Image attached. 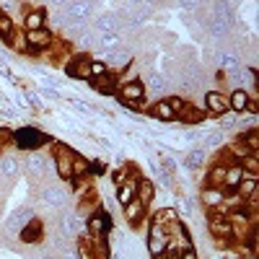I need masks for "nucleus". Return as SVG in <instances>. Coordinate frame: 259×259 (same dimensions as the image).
<instances>
[{
    "mask_svg": "<svg viewBox=\"0 0 259 259\" xmlns=\"http://www.w3.org/2000/svg\"><path fill=\"white\" fill-rule=\"evenodd\" d=\"M11 143L18 148V150H39L41 143H50V138L45 133H39L36 127H16L11 133Z\"/></svg>",
    "mask_w": 259,
    "mask_h": 259,
    "instance_id": "nucleus-1",
    "label": "nucleus"
},
{
    "mask_svg": "<svg viewBox=\"0 0 259 259\" xmlns=\"http://www.w3.org/2000/svg\"><path fill=\"white\" fill-rule=\"evenodd\" d=\"M26 36V45H29V52L26 55H47L52 47H55V34L47 29V26H41V29H34V31H24Z\"/></svg>",
    "mask_w": 259,
    "mask_h": 259,
    "instance_id": "nucleus-2",
    "label": "nucleus"
},
{
    "mask_svg": "<svg viewBox=\"0 0 259 259\" xmlns=\"http://www.w3.org/2000/svg\"><path fill=\"white\" fill-rule=\"evenodd\" d=\"M26 171H29V177L31 179H50L55 174V168H52V161L41 153V150H29V158H26Z\"/></svg>",
    "mask_w": 259,
    "mask_h": 259,
    "instance_id": "nucleus-3",
    "label": "nucleus"
},
{
    "mask_svg": "<svg viewBox=\"0 0 259 259\" xmlns=\"http://www.w3.org/2000/svg\"><path fill=\"white\" fill-rule=\"evenodd\" d=\"M166 246H168V231H166V226L150 223V228H148V251H150V256L166 254Z\"/></svg>",
    "mask_w": 259,
    "mask_h": 259,
    "instance_id": "nucleus-4",
    "label": "nucleus"
},
{
    "mask_svg": "<svg viewBox=\"0 0 259 259\" xmlns=\"http://www.w3.org/2000/svg\"><path fill=\"white\" fill-rule=\"evenodd\" d=\"M73 150L70 148H57L55 150V158H52V166H55V174L62 179V182H68V179H73Z\"/></svg>",
    "mask_w": 259,
    "mask_h": 259,
    "instance_id": "nucleus-5",
    "label": "nucleus"
},
{
    "mask_svg": "<svg viewBox=\"0 0 259 259\" xmlns=\"http://www.w3.org/2000/svg\"><path fill=\"white\" fill-rule=\"evenodd\" d=\"M39 202L45 207H50V210H60V207L68 205V189L65 187H47L39 194Z\"/></svg>",
    "mask_w": 259,
    "mask_h": 259,
    "instance_id": "nucleus-6",
    "label": "nucleus"
},
{
    "mask_svg": "<svg viewBox=\"0 0 259 259\" xmlns=\"http://www.w3.org/2000/svg\"><path fill=\"white\" fill-rule=\"evenodd\" d=\"M89 62H91V55L85 52H78L68 60V65H65V70H68L70 78L75 80H89Z\"/></svg>",
    "mask_w": 259,
    "mask_h": 259,
    "instance_id": "nucleus-7",
    "label": "nucleus"
},
{
    "mask_svg": "<svg viewBox=\"0 0 259 259\" xmlns=\"http://www.w3.org/2000/svg\"><path fill=\"white\" fill-rule=\"evenodd\" d=\"M60 228H62V236H73V239H80L85 233V221L80 218L78 212H65L60 218Z\"/></svg>",
    "mask_w": 259,
    "mask_h": 259,
    "instance_id": "nucleus-8",
    "label": "nucleus"
},
{
    "mask_svg": "<svg viewBox=\"0 0 259 259\" xmlns=\"http://www.w3.org/2000/svg\"><path fill=\"white\" fill-rule=\"evenodd\" d=\"M117 94H119L122 101H145V99H148L145 85H143L140 78H138V80H130V83H119Z\"/></svg>",
    "mask_w": 259,
    "mask_h": 259,
    "instance_id": "nucleus-9",
    "label": "nucleus"
},
{
    "mask_svg": "<svg viewBox=\"0 0 259 259\" xmlns=\"http://www.w3.org/2000/svg\"><path fill=\"white\" fill-rule=\"evenodd\" d=\"M138 174H130L127 179H122L119 184H114L117 187V192H114V197H117V202L124 207L130 200H135V192H138Z\"/></svg>",
    "mask_w": 259,
    "mask_h": 259,
    "instance_id": "nucleus-10",
    "label": "nucleus"
},
{
    "mask_svg": "<svg viewBox=\"0 0 259 259\" xmlns=\"http://www.w3.org/2000/svg\"><path fill=\"white\" fill-rule=\"evenodd\" d=\"M205 112L212 117H221L228 112V96L221 91H207L205 94Z\"/></svg>",
    "mask_w": 259,
    "mask_h": 259,
    "instance_id": "nucleus-11",
    "label": "nucleus"
},
{
    "mask_svg": "<svg viewBox=\"0 0 259 259\" xmlns=\"http://www.w3.org/2000/svg\"><path fill=\"white\" fill-rule=\"evenodd\" d=\"M122 212H124V223L127 226H133V228H138L143 221H145V212H148V207L135 197V200H130L124 207H122Z\"/></svg>",
    "mask_w": 259,
    "mask_h": 259,
    "instance_id": "nucleus-12",
    "label": "nucleus"
},
{
    "mask_svg": "<svg viewBox=\"0 0 259 259\" xmlns=\"http://www.w3.org/2000/svg\"><path fill=\"white\" fill-rule=\"evenodd\" d=\"M109 228H112V221H109V215L106 212H94L89 221H85V233L89 236H104L109 233Z\"/></svg>",
    "mask_w": 259,
    "mask_h": 259,
    "instance_id": "nucleus-13",
    "label": "nucleus"
},
{
    "mask_svg": "<svg viewBox=\"0 0 259 259\" xmlns=\"http://www.w3.org/2000/svg\"><path fill=\"white\" fill-rule=\"evenodd\" d=\"M218 65H221V70H223V75H226L228 80L239 83V70H241V62H239V57H236L233 52H223V55L218 57Z\"/></svg>",
    "mask_w": 259,
    "mask_h": 259,
    "instance_id": "nucleus-14",
    "label": "nucleus"
},
{
    "mask_svg": "<svg viewBox=\"0 0 259 259\" xmlns=\"http://www.w3.org/2000/svg\"><path fill=\"white\" fill-rule=\"evenodd\" d=\"M31 218H34L31 207H16V210L8 215V221H6V228H8V233H18V231L24 228V226H26Z\"/></svg>",
    "mask_w": 259,
    "mask_h": 259,
    "instance_id": "nucleus-15",
    "label": "nucleus"
},
{
    "mask_svg": "<svg viewBox=\"0 0 259 259\" xmlns=\"http://www.w3.org/2000/svg\"><path fill=\"white\" fill-rule=\"evenodd\" d=\"M226 194H231V192H226V189H221V187H205L202 194H200V202H202L207 210H218V207L223 205V200H226Z\"/></svg>",
    "mask_w": 259,
    "mask_h": 259,
    "instance_id": "nucleus-16",
    "label": "nucleus"
},
{
    "mask_svg": "<svg viewBox=\"0 0 259 259\" xmlns=\"http://www.w3.org/2000/svg\"><path fill=\"white\" fill-rule=\"evenodd\" d=\"M210 233L218 241H231V221H228V215H218V212H215L210 218Z\"/></svg>",
    "mask_w": 259,
    "mask_h": 259,
    "instance_id": "nucleus-17",
    "label": "nucleus"
},
{
    "mask_svg": "<svg viewBox=\"0 0 259 259\" xmlns=\"http://www.w3.org/2000/svg\"><path fill=\"white\" fill-rule=\"evenodd\" d=\"M85 83H91V89H96L99 94H117V89H119V80H117V73H104L101 78H94V80H85Z\"/></svg>",
    "mask_w": 259,
    "mask_h": 259,
    "instance_id": "nucleus-18",
    "label": "nucleus"
},
{
    "mask_svg": "<svg viewBox=\"0 0 259 259\" xmlns=\"http://www.w3.org/2000/svg\"><path fill=\"white\" fill-rule=\"evenodd\" d=\"M94 31L96 34H114L119 31V16L117 13H99L96 16V24H94Z\"/></svg>",
    "mask_w": 259,
    "mask_h": 259,
    "instance_id": "nucleus-19",
    "label": "nucleus"
},
{
    "mask_svg": "<svg viewBox=\"0 0 259 259\" xmlns=\"http://www.w3.org/2000/svg\"><path fill=\"white\" fill-rule=\"evenodd\" d=\"M21 26H24V31H34V29L47 26V11H45V8H31V11H26V16L21 18Z\"/></svg>",
    "mask_w": 259,
    "mask_h": 259,
    "instance_id": "nucleus-20",
    "label": "nucleus"
},
{
    "mask_svg": "<svg viewBox=\"0 0 259 259\" xmlns=\"http://www.w3.org/2000/svg\"><path fill=\"white\" fill-rule=\"evenodd\" d=\"M246 171L241 168L239 161H233V163H226V177H223V189L226 192H233L236 187H239V182L244 179Z\"/></svg>",
    "mask_w": 259,
    "mask_h": 259,
    "instance_id": "nucleus-21",
    "label": "nucleus"
},
{
    "mask_svg": "<svg viewBox=\"0 0 259 259\" xmlns=\"http://www.w3.org/2000/svg\"><path fill=\"white\" fill-rule=\"evenodd\" d=\"M249 101H251V96H249L246 89H233L231 96H228V109L236 112V114H244L249 109Z\"/></svg>",
    "mask_w": 259,
    "mask_h": 259,
    "instance_id": "nucleus-22",
    "label": "nucleus"
},
{
    "mask_svg": "<svg viewBox=\"0 0 259 259\" xmlns=\"http://www.w3.org/2000/svg\"><path fill=\"white\" fill-rule=\"evenodd\" d=\"M94 11V3L91 0H70L68 3V18L73 21H85Z\"/></svg>",
    "mask_w": 259,
    "mask_h": 259,
    "instance_id": "nucleus-23",
    "label": "nucleus"
},
{
    "mask_svg": "<svg viewBox=\"0 0 259 259\" xmlns=\"http://www.w3.org/2000/svg\"><path fill=\"white\" fill-rule=\"evenodd\" d=\"M233 192H236V194H239V197L246 202V200L251 197V194H256V192H259V177H256V174H244V179L239 182V187H236Z\"/></svg>",
    "mask_w": 259,
    "mask_h": 259,
    "instance_id": "nucleus-24",
    "label": "nucleus"
},
{
    "mask_svg": "<svg viewBox=\"0 0 259 259\" xmlns=\"http://www.w3.org/2000/svg\"><path fill=\"white\" fill-rule=\"evenodd\" d=\"M130 62H133V52H124V50L119 47V50H114V52L109 55V60H106V68H109L112 73H122Z\"/></svg>",
    "mask_w": 259,
    "mask_h": 259,
    "instance_id": "nucleus-25",
    "label": "nucleus"
},
{
    "mask_svg": "<svg viewBox=\"0 0 259 259\" xmlns=\"http://www.w3.org/2000/svg\"><path fill=\"white\" fill-rule=\"evenodd\" d=\"M207 163V150L205 148H189L187 153H184V166L192 168V171H197Z\"/></svg>",
    "mask_w": 259,
    "mask_h": 259,
    "instance_id": "nucleus-26",
    "label": "nucleus"
},
{
    "mask_svg": "<svg viewBox=\"0 0 259 259\" xmlns=\"http://www.w3.org/2000/svg\"><path fill=\"white\" fill-rule=\"evenodd\" d=\"M150 114H153L156 119H161V122H174L177 119V112L171 109L168 99H158L153 106H150Z\"/></svg>",
    "mask_w": 259,
    "mask_h": 259,
    "instance_id": "nucleus-27",
    "label": "nucleus"
},
{
    "mask_svg": "<svg viewBox=\"0 0 259 259\" xmlns=\"http://www.w3.org/2000/svg\"><path fill=\"white\" fill-rule=\"evenodd\" d=\"M21 171V161L16 156H0V179H16Z\"/></svg>",
    "mask_w": 259,
    "mask_h": 259,
    "instance_id": "nucleus-28",
    "label": "nucleus"
},
{
    "mask_svg": "<svg viewBox=\"0 0 259 259\" xmlns=\"http://www.w3.org/2000/svg\"><path fill=\"white\" fill-rule=\"evenodd\" d=\"M143 85H145V94H153V96H161L163 94V89H166V78L161 75V73H148L145 75V80H143Z\"/></svg>",
    "mask_w": 259,
    "mask_h": 259,
    "instance_id": "nucleus-29",
    "label": "nucleus"
},
{
    "mask_svg": "<svg viewBox=\"0 0 259 259\" xmlns=\"http://www.w3.org/2000/svg\"><path fill=\"white\" fill-rule=\"evenodd\" d=\"M135 197L148 207L150 202H153V197H156V184L150 182V179H143V177H140V179H138V192H135Z\"/></svg>",
    "mask_w": 259,
    "mask_h": 259,
    "instance_id": "nucleus-30",
    "label": "nucleus"
},
{
    "mask_svg": "<svg viewBox=\"0 0 259 259\" xmlns=\"http://www.w3.org/2000/svg\"><path fill=\"white\" fill-rule=\"evenodd\" d=\"M200 143L205 145V150H218L226 143V133H221V130H205Z\"/></svg>",
    "mask_w": 259,
    "mask_h": 259,
    "instance_id": "nucleus-31",
    "label": "nucleus"
},
{
    "mask_svg": "<svg viewBox=\"0 0 259 259\" xmlns=\"http://www.w3.org/2000/svg\"><path fill=\"white\" fill-rule=\"evenodd\" d=\"M96 47L99 50H106V52H114L122 47V34L114 31V34H99L96 36Z\"/></svg>",
    "mask_w": 259,
    "mask_h": 259,
    "instance_id": "nucleus-32",
    "label": "nucleus"
},
{
    "mask_svg": "<svg viewBox=\"0 0 259 259\" xmlns=\"http://www.w3.org/2000/svg\"><path fill=\"white\" fill-rule=\"evenodd\" d=\"M18 236H21V241H26V244H34V241H39L41 239V223L39 221H29L24 228L18 231Z\"/></svg>",
    "mask_w": 259,
    "mask_h": 259,
    "instance_id": "nucleus-33",
    "label": "nucleus"
},
{
    "mask_svg": "<svg viewBox=\"0 0 259 259\" xmlns=\"http://www.w3.org/2000/svg\"><path fill=\"white\" fill-rule=\"evenodd\" d=\"M223 177H226V163L223 161L212 163V168L207 171V187H221L223 189Z\"/></svg>",
    "mask_w": 259,
    "mask_h": 259,
    "instance_id": "nucleus-34",
    "label": "nucleus"
},
{
    "mask_svg": "<svg viewBox=\"0 0 259 259\" xmlns=\"http://www.w3.org/2000/svg\"><path fill=\"white\" fill-rule=\"evenodd\" d=\"M16 24H18V21H13V16H8V13L0 11V39L8 41V39L16 34Z\"/></svg>",
    "mask_w": 259,
    "mask_h": 259,
    "instance_id": "nucleus-35",
    "label": "nucleus"
},
{
    "mask_svg": "<svg viewBox=\"0 0 259 259\" xmlns=\"http://www.w3.org/2000/svg\"><path fill=\"white\" fill-rule=\"evenodd\" d=\"M179 221V212L174 210V207H163V210H158L156 212V218H153V223H161V226H171V223H177Z\"/></svg>",
    "mask_w": 259,
    "mask_h": 259,
    "instance_id": "nucleus-36",
    "label": "nucleus"
},
{
    "mask_svg": "<svg viewBox=\"0 0 259 259\" xmlns=\"http://www.w3.org/2000/svg\"><path fill=\"white\" fill-rule=\"evenodd\" d=\"M6 45H8L13 52H18V55H26V52H29V45H26V36H24V31H21V34L16 31V34H13V36L6 41Z\"/></svg>",
    "mask_w": 259,
    "mask_h": 259,
    "instance_id": "nucleus-37",
    "label": "nucleus"
},
{
    "mask_svg": "<svg viewBox=\"0 0 259 259\" xmlns=\"http://www.w3.org/2000/svg\"><path fill=\"white\" fill-rule=\"evenodd\" d=\"M91 171H89V161L83 156H73V179H85Z\"/></svg>",
    "mask_w": 259,
    "mask_h": 259,
    "instance_id": "nucleus-38",
    "label": "nucleus"
},
{
    "mask_svg": "<svg viewBox=\"0 0 259 259\" xmlns=\"http://www.w3.org/2000/svg\"><path fill=\"white\" fill-rule=\"evenodd\" d=\"M239 163H241V168L246 171V174H259V153H246Z\"/></svg>",
    "mask_w": 259,
    "mask_h": 259,
    "instance_id": "nucleus-39",
    "label": "nucleus"
},
{
    "mask_svg": "<svg viewBox=\"0 0 259 259\" xmlns=\"http://www.w3.org/2000/svg\"><path fill=\"white\" fill-rule=\"evenodd\" d=\"M104 73H109V68H106V62H101V60H94V57H91V62H89V80L101 78Z\"/></svg>",
    "mask_w": 259,
    "mask_h": 259,
    "instance_id": "nucleus-40",
    "label": "nucleus"
},
{
    "mask_svg": "<svg viewBox=\"0 0 259 259\" xmlns=\"http://www.w3.org/2000/svg\"><path fill=\"white\" fill-rule=\"evenodd\" d=\"M177 210L184 215V218H192V215H194V202L187 200V197H179L177 200Z\"/></svg>",
    "mask_w": 259,
    "mask_h": 259,
    "instance_id": "nucleus-41",
    "label": "nucleus"
},
{
    "mask_svg": "<svg viewBox=\"0 0 259 259\" xmlns=\"http://www.w3.org/2000/svg\"><path fill=\"white\" fill-rule=\"evenodd\" d=\"M168 177H177V161L171 158V156H166V153H161V163H158Z\"/></svg>",
    "mask_w": 259,
    "mask_h": 259,
    "instance_id": "nucleus-42",
    "label": "nucleus"
},
{
    "mask_svg": "<svg viewBox=\"0 0 259 259\" xmlns=\"http://www.w3.org/2000/svg\"><path fill=\"white\" fill-rule=\"evenodd\" d=\"M24 99H26V104H29V109H41V96L36 94V91H24Z\"/></svg>",
    "mask_w": 259,
    "mask_h": 259,
    "instance_id": "nucleus-43",
    "label": "nucleus"
},
{
    "mask_svg": "<svg viewBox=\"0 0 259 259\" xmlns=\"http://www.w3.org/2000/svg\"><path fill=\"white\" fill-rule=\"evenodd\" d=\"M70 104H73V112H78V114H83V117H91V106L85 104L83 99H73Z\"/></svg>",
    "mask_w": 259,
    "mask_h": 259,
    "instance_id": "nucleus-44",
    "label": "nucleus"
},
{
    "mask_svg": "<svg viewBox=\"0 0 259 259\" xmlns=\"http://www.w3.org/2000/svg\"><path fill=\"white\" fill-rule=\"evenodd\" d=\"M18 8H21V3H18V0H0V11H3V13H8V16L18 13Z\"/></svg>",
    "mask_w": 259,
    "mask_h": 259,
    "instance_id": "nucleus-45",
    "label": "nucleus"
},
{
    "mask_svg": "<svg viewBox=\"0 0 259 259\" xmlns=\"http://www.w3.org/2000/svg\"><path fill=\"white\" fill-rule=\"evenodd\" d=\"M168 104H171V109H174L177 114L184 109V106H187V101L182 99V96H168Z\"/></svg>",
    "mask_w": 259,
    "mask_h": 259,
    "instance_id": "nucleus-46",
    "label": "nucleus"
},
{
    "mask_svg": "<svg viewBox=\"0 0 259 259\" xmlns=\"http://www.w3.org/2000/svg\"><path fill=\"white\" fill-rule=\"evenodd\" d=\"M0 75H3L6 80H13V83H16V75H13V70L8 68V62H6L3 57H0Z\"/></svg>",
    "mask_w": 259,
    "mask_h": 259,
    "instance_id": "nucleus-47",
    "label": "nucleus"
},
{
    "mask_svg": "<svg viewBox=\"0 0 259 259\" xmlns=\"http://www.w3.org/2000/svg\"><path fill=\"white\" fill-rule=\"evenodd\" d=\"M122 106H124V109H130V112H145V104L143 101H122Z\"/></svg>",
    "mask_w": 259,
    "mask_h": 259,
    "instance_id": "nucleus-48",
    "label": "nucleus"
},
{
    "mask_svg": "<svg viewBox=\"0 0 259 259\" xmlns=\"http://www.w3.org/2000/svg\"><path fill=\"white\" fill-rule=\"evenodd\" d=\"M39 96H47V99H55V101H60V99H62V94H60V91H55L52 85H45V89H41V94H39Z\"/></svg>",
    "mask_w": 259,
    "mask_h": 259,
    "instance_id": "nucleus-49",
    "label": "nucleus"
},
{
    "mask_svg": "<svg viewBox=\"0 0 259 259\" xmlns=\"http://www.w3.org/2000/svg\"><path fill=\"white\" fill-rule=\"evenodd\" d=\"M13 104H16V109H18V112H29V104H26V99H24V94H16V99H13Z\"/></svg>",
    "mask_w": 259,
    "mask_h": 259,
    "instance_id": "nucleus-50",
    "label": "nucleus"
},
{
    "mask_svg": "<svg viewBox=\"0 0 259 259\" xmlns=\"http://www.w3.org/2000/svg\"><path fill=\"white\" fill-rule=\"evenodd\" d=\"M62 259H83V256H80V249L70 246V249H65V251H62Z\"/></svg>",
    "mask_w": 259,
    "mask_h": 259,
    "instance_id": "nucleus-51",
    "label": "nucleus"
},
{
    "mask_svg": "<svg viewBox=\"0 0 259 259\" xmlns=\"http://www.w3.org/2000/svg\"><path fill=\"white\" fill-rule=\"evenodd\" d=\"M130 174H133L130 168H117V171H114V184H119V182H122V179H127Z\"/></svg>",
    "mask_w": 259,
    "mask_h": 259,
    "instance_id": "nucleus-52",
    "label": "nucleus"
},
{
    "mask_svg": "<svg viewBox=\"0 0 259 259\" xmlns=\"http://www.w3.org/2000/svg\"><path fill=\"white\" fill-rule=\"evenodd\" d=\"M89 171H94V174H104L106 166H104L101 161H96V163H89Z\"/></svg>",
    "mask_w": 259,
    "mask_h": 259,
    "instance_id": "nucleus-53",
    "label": "nucleus"
},
{
    "mask_svg": "<svg viewBox=\"0 0 259 259\" xmlns=\"http://www.w3.org/2000/svg\"><path fill=\"white\" fill-rule=\"evenodd\" d=\"M153 259H177V254H161V256H153Z\"/></svg>",
    "mask_w": 259,
    "mask_h": 259,
    "instance_id": "nucleus-54",
    "label": "nucleus"
},
{
    "mask_svg": "<svg viewBox=\"0 0 259 259\" xmlns=\"http://www.w3.org/2000/svg\"><path fill=\"white\" fill-rule=\"evenodd\" d=\"M52 3H55V6H60V8H62V6H68V3H70V0H52Z\"/></svg>",
    "mask_w": 259,
    "mask_h": 259,
    "instance_id": "nucleus-55",
    "label": "nucleus"
},
{
    "mask_svg": "<svg viewBox=\"0 0 259 259\" xmlns=\"http://www.w3.org/2000/svg\"><path fill=\"white\" fill-rule=\"evenodd\" d=\"M41 259H55V256H41Z\"/></svg>",
    "mask_w": 259,
    "mask_h": 259,
    "instance_id": "nucleus-56",
    "label": "nucleus"
},
{
    "mask_svg": "<svg viewBox=\"0 0 259 259\" xmlns=\"http://www.w3.org/2000/svg\"><path fill=\"white\" fill-rule=\"evenodd\" d=\"M145 3H156V0H145Z\"/></svg>",
    "mask_w": 259,
    "mask_h": 259,
    "instance_id": "nucleus-57",
    "label": "nucleus"
},
{
    "mask_svg": "<svg viewBox=\"0 0 259 259\" xmlns=\"http://www.w3.org/2000/svg\"><path fill=\"white\" fill-rule=\"evenodd\" d=\"M246 259H256V256H254V254H251V256H246Z\"/></svg>",
    "mask_w": 259,
    "mask_h": 259,
    "instance_id": "nucleus-58",
    "label": "nucleus"
},
{
    "mask_svg": "<svg viewBox=\"0 0 259 259\" xmlns=\"http://www.w3.org/2000/svg\"><path fill=\"white\" fill-rule=\"evenodd\" d=\"M117 259H127V256H117Z\"/></svg>",
    "mask_w": 259,
    "mask_h": 259,
    "instance_id": "nucleus-59",
    "label": "nucleus"
}]
</instances>
